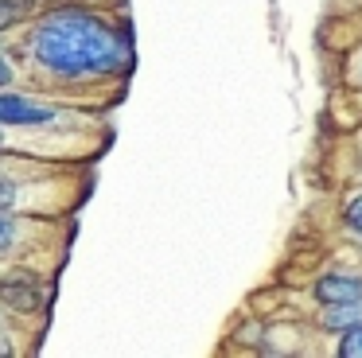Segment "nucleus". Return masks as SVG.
Listing matches in <instances>:
<instances>
[{
  "label": "nucleus",
  "mask_w": 362,
  "mask_h": 358,
  "mask_svg": "<svg viewBox=\"0 0 362 358\" xmlns=\"http://www.w3.org/2000/svg\"><path fill=\"white\" fill-rule=\"evenodd\" d=\"M0 304H8L12 311H35L43 304V292H40V280L35 277H4L0 280Z\"/></svg>",
  "instance_id": "7ed1b4c3"
},
{
  "label": "nucleus",
  "mask_w": 362,
  "mask_h": 358,
  "mask_svg": "<svg viewBox=\"0 0 362 358\" xmlns=\"http://www.w3.org/2000/svg\"><path fill=\"white\" fill-rule=\"evenodd\" d=\"M12 82V67H8V59L0 54V86H8Z\"/></svg>",
  "instance_id": "9b49d317"
},
{
  "label": "nucleus",
  "mask_w": 362,
  "mask_h": 358,
  "mask_svg": "<svg viewBox=\"0 0 362 358\" xmlns=\"http://www.w3.org/2000/svg\"><path fill=\"white\" fill-rule=\"evenodd\" d=\"M0 354H8V342H4V335H0Z\"/></svg>",
  "instance_id": "f8f14e48"
},
{
  "label": "nucleus",
  "mask_w": 362,
  "mask_h": 358,
  "mask_svg": "<svg viewBox=\"0 0 362 358\" xmlns=\"http://www.w3.org/2000/svg\"><path fill=\"white\" fill-rule=\"evenodd\" d=\"M12 202H16V183H12V179H4V175H0V210H8Z\"/></svg>",
  "instance_id": "1a4fd4ad"
},
{
  "label": "nucleus",
  "mask_w": 362,
  "mask_h": 358,
  "mask_svg": "<svg viewBox=\"0 0 362 358\" xmlns=\"http://www.w3.org/2000/svg\"><path fill=\"white\" fill-rule=\"evenodd\" d=\"M12 241H16V218H8L4 210H0V253L12 249Z\"/></svg>",
  "instance_id": "6e6552de"
},
{
  "label": "nucleus",
  "mask_w": 362,
  "mask_h": 358,
  "mask_svg": "<svg viewBox=\"0 0 362 358\" xmlns=\"http://www.w3.org/2000/svg\"><path fill=\"white\" fill-rule=\"evenodd\" d=\"M28 16V0H0V31H8Z\"/></svg>",
  "instance_id": "39448f33"
},
{
  "label": "nucleus",
  "mask_w": 362,
  "mask_h": 358,
  "mask_svg": "<svg viewBox=\"0 0 362 358\" xmlns=\"http://www.w3.org/2000/svg\"><path fill=\"white\" fill-rule=\"evenodd\" d=\"M0 129H4V125H0Z\"/></svg>",
  "instance_id": "ddd939ff"
},
{
  "label": "nucleus",
  "mask_w": 362,
  "mask_h": 358,
  "mask_svg": "<svg viewBox=\"0 0 362 358\" xmlns=\"http://www.w3.org/2000/svg\"><path fill=\"white\" fill-rule=\"evenodd\" d=\"M346 323H351V327L362 323V311L351 308V304H343L339 311H331V316H327V327H346Z\"/></svg>",
  "instance_id": "0eeeda50"
},
{
  "label": "nucleus",
  "mask_w": 362,
  "mask_h": 358,
  "mask_svg": "<svg viewBox=\"0 0 362 358\" xmlns=\"http://www.w3.org/2000/svg\"><path fill=\"white\" fill-rule=\"evenodd\" d=\"M346 226L362 233V195H358V199L351 202V207H346Z\"/></svg>",
  "instance_id": "9d476101"
},
{
  "label": "nucleus",
  "mask_w": 362,
  "mask_h": 358,
  "mask_svg": "<svg viewBox=\"0 0 362 358\" xmlns=\"http://www.w3.org/2000/svg\"><path fill=\"white\" fill-rule=\"evenodd\" d=\"M55 121V109L40 105V101H28L24 93H0V125L8 129V125H24V129H32V125H47Z\"/></svg>",
  "instance_id": "f03ea898"
},
{
  "label": "nucleus",
  "mask_w": 362,
  "mask_h": 358,
  "mask_svg": "<svg viewBox=\"0 0 362 358\" xmlns=\"http://www.w3.org/2000/svg\"><path fill=\"white\" fill-rule=\"evenodd\" d=\"M32 54L47 74L59 78H98L117 74L129 62V43L121 31L90 12H55L32 35Z\"/></svg>",
  "instance_id": "f257e3e1"
},
{
  "label": "nucleus",
  "mask_w": 362,
  "mask_h": 358,
  "mask_svg": "<svg viewBox=\"0 0 362 358\" xmlns=\"http://www.w3.org/2000/svg\"><path fill=\"white\" fill-rule=\"evenodd\" d=\"M339 354H343V358H362V323L351 327V331L343 335V342H339Z\"/></svg>",
  "instance_id": "423d86ee"
},
{
  "label": "nucleus",
  "mask_w": 362,
  "mask_h": 358,
  "mask_svg": "<svg viewBox=\"0 0 362 358\" xmlns=\"http://www.w3.org/2000/svg\"><path fill=\"white\" fill-rule=\"evenodd\" d=\"M315 296L323 304H362V280L354 277H323L315 284Z\"/></svg>",
  "instance_id": "20e7f679"
}]
</instances>
